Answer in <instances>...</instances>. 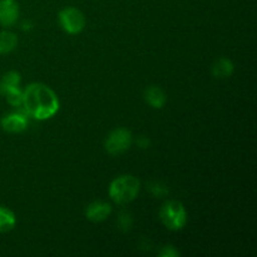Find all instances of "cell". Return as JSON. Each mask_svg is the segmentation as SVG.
<instances>
[{
	"instance_id": "cell-16",
	"label": "cell",
	"mask_w": 257,
	"mask_h": 257,
	"mask_svg": "<svg viewBox=\"0 0 257 257\" xmlns=\"http://www.w3.org/2000/svg\"><path fill=\"white\" fill-rule=\"evenodd\" d=\"M118 227L120 228L122 231H130L131 227H132V216L130 215L128 212H120L119 216H118Z\"/></svg>"
},
{
	"instance_id": "cell-12",
	"label": "cell",
	"mask_w": 257,
	"mask_h": 257,
	"mask_svg": "<svg viewBox=\"0 0 257 257\" xmlns=\"http://www.w3.org/2000/svg\"><path fill=\"white\" fill-rule=\"evenodd\" d=\"M17 225V216L12 210L0 206V232L12 231Z\"/></svg>"
},
{
	"instance_id": "cell-1",
	"label": "cell",
	"mask_w": 257,
	"mask_h": 257,
	"mask_svg": "<svg viewBox=\"0 0 257 257\" xmlns=\"http://www.w3.org/2000/svg\"><path fill=\"white\" fill-rule=\"evenodd\" d=\"M22 107L28 117L47 120L54 117L60 108L57 93L43 83H32L23 92Z\"/></svg>"
},
{
	"instance_id": "cell-6",
	"label": "cell",
	"mask_w": 257,
	"mask_h": 257,
	"mask_svg": "<svg viewBox=\"0 0 257 257\" xmlns=\"http://www.w3.org/2000/svg\"><path fill=\"white\" fill-rule=\"evenodd\" d=\"M2 128L5 132L9 133H20L27 130L29 124V119L25 112H12L5 114L0 120Z\"/></svg>"
},
{
	"instance_id": "cell-3",
	"label": "cell",
	"mask_w": 257,
	"mask_h": 257,
	"mask_svg": "<svg viewBox=\"0 0 257 257\" xmlns=\"http://www.w3.org/2000/svg\"><path fill=\"white\" fill-rule=\"evenodd\" d=\"M160 218L168 230L180 231L187 223V212L185 206L178 201H167L161 207Z\"/></svg>"
},
{
	"instance_id": "cell-8",
	"label": "cell",
	"mask_w": 257,
	"mask_h": 257,
	"mask_svg": "<svg viewBox=\"0 0 257 257\" xmlns=\"http://www.w3.org/2000/svg\"><path fill=\"white\" fill-rule=\"evenodd\" d=\"M110 213H112V206L103 201L92 202L85 210V216L92 222H102L109 217Z\"/></svg>"
},
{
	"instance_id": "cell-11",
	"label": "cell",
	"mask_w": 257,
	"mask_h": 257,
	"mask_svg": "<svg viewBox=\"0 0 257 257\" xmlns=\"http://www.w3.org/2000/svg\"><path fill=\"white\" fill-rule=\"evenodd\" d=\"M18 37L13 32L3 30L0 33V54H9L17 48Z\"/></svg>"
},
{
	"instance_id": "cell-14",
	"label": "cell",
	"mask_w": 257,
	"mask_h": 257,
	"mask_svg": "<svg viewBox=\"0 0 257 257\" xmlns=\"http://www.w3.org/2000/svg\"><path fill=\"white\" fill-rule=\"evenodd\" d=\"M20 82H22L20 73L12 70V72H8L7 74L3 75L2 80H0V89L9 87H19Z\"/></svg>"
},
{
	"instance_id": "cell-10",
	"label": "cell",
	"mask_w": 257,
	"mask_h": 257,
	"mask_svg": "<svg viewBox=\"0 0 257 257\" xmlns=\"http://www.w3.org/2000/svg\"><path fill=\"white\" fill-rule=\"evenodd\" d=\"M233 70H235V65L228 58H220L216 60L212 67L213 75L216 78H221V79L231 77L233 74Z\"/></svg>"
},
{
	"instance_id": "cell-18",
	"label": "cell",
	"mask_w": 257,
	"mask_h": 257,
	"mask_svg": "<svg viewBox=\"0 0 257 257\" xmlns=\"http://www.w3.org/2000/svg\"><path fill=\"white\" fill-rule=\"evenodd\" d=\"M137 145L140 146L141 148H148L151 145V141L148 140L147 137H145V136H141V137L137 140Z\"/></svg>"
},
{
	"instance_id": "cell-9",
	"label": "cell",
	"mask_w": 257,
	"mask_h": 257,
	"mask_svg": "<svg viewBox=\"0 0 257 257\" xmlns=\"http://www.w3.org/2000/svg\"><path fill=\"white\" fill-rule=\"evenodd\" d=\"M145 99L148 104L156 109H161L167 102V95L162 88L157 85H151L145 90Z\"/></svg>"
},
{
	"instance_id": "cell-13",
	"label": "cell",
	"mask_w": 257,
	"mask_h": 257,
	"mask_svg": "<svg viewBox=\"0 0 257 257\" xmlns=\"http://www.w3.org/2000/svg\"><path fill=\"white\" fill-rule=\"evenodd\" d=\"M0 94L7 98L8 103L13 107H22L23 92L19 87H9L0 89Z\"/></svg>"
},
{
	"instance_id": "cell-2",
	"label": "cell",
	"mask_w": 257,
	"mask_h": 257,
	"mask_svg": "<svg viewBox=\"0 0 257 257\" xmlns=\"http://www.w3.org/2000/svg\"><path fill=\"white\" fill-rule=\"evenodd\" d=\"M141 191V182L132 175H123L114 178L109 185V197L117 205H127L137 198Z\"/></svg>"
},
{
	"instance_id": "cell-17",
	"label": "cell",
	"mask_w": 257,
	"mask_h": 257,
	"mask_svg": "<svg viewBox=\"0 0 257 257\" xmlns=\"http://www.w3.org/2000/svg\"><path fill=\"white\" fill-rule=\"evenodd\" d=\"M158 255L162 257H177L180 256V252H178L173 246H165V247L160 251Z\"/></svg>"
},
{
	"instance_id": "cell-15",
	"label": "cell",
	"mask_w": 257,
	"mask_h": 257,
	"mask_svg": "<svg viewBox=\"0 0 257 257\" xmlns=\"http://www.w3.org/2000/svg\"><path fill=\"white\" fill-rule=\"evenodd\" d=\"M148 188H150L151 193L156 197H163V196L168 195V188L167 186L163 185L162 182H157V181H153L148 185Z\"/></svg>"
},
{
	"instance_id": "cell-7",
	"label": "cell",
	"mask_w": 257,
	"mask_h": 257,
	"mask_svg": "<svg viewBox=\"0 0 257 257\" xmlns=\"http://www.w3.org/2000/svg\"><path fill=\"white\" fill-rule=\"evenodd\" d=\"M20 15L17 0H0V25L12 27L18 22Z\"/></svg>"
},
{
	"instance_id": "cell-5",
	"label": "cell",
	"mask_w": 257,
	"mask_h": 257,
	"mask_svg": "<svg viewBox=\"0 0 257 257\" xmlns=\"http://www.w3.org/2000/svg\"><path fill=\"white\" fill-rule=\"evenodd\" d=\"M133 143V136L127 128H117L108 135L104 147L109 155L118 156L127 152Z\"/></svg>"
},
{
	"instance_id": "cell-4",
	"label": "cell",
	"mask_w": 257,
	"mask_h": 257,
	"mask_svg": "<svg viewBox=\"0 0 257 257\" xmlns=\"http://www.w3.org/2000/svg\"><path fill=\"white\" fill-rule=\"evenodd\" d=\"M58 19L62 29L70 35L79 34L85 27L84 14L77 8L68 7L62 9L58 15Z\"/></svg>"
}]
</instances>
